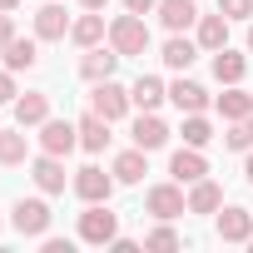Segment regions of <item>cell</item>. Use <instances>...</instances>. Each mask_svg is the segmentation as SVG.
Returning <instances> with one entry per match:
<instances>
[{
    "label": "cell",
    "mask_w": 253,
    "mask_h": 253,
    "mask_svg": "<svg viewBox=\"0 0 253 253\" xmlns=\"http://www.w3.org/2000/svg\"><path fill=\"white\" fill-rule=\"evenodd\" d=\"M15 5H20V0H0V10H15Z\"/></svg>",
    "instance_id": "obj_37"
},
{
    "label": "cell",
    "mask_w": 253,
    "mask_h": 253,
    "mask_svg": "<svg viewBox=\"0 0 253 253\" xmlns=\"http://www.w3.org/2000/svg\"><path fill=\"white\" fill-rule=\"evenodd\" d=\"M179 134H184V144H194V149H204V144L213 139V129H209V119H204V114H189Z\"/></svg>",
    "instance_id": "obj_28"
},
{
    "label": "cell",
    "mask_w": 253,
    "mask_h": 253,
    "mask_svg": "<svg viewBox=\"0 0 253 253\" xmlns=\"http://www.w3.org/2000/svg\"><path fill=\"white\" fill-rule=\"evenodd\" d=\"M159 20H164V30H189V25H199V10H194V0H159Z\"/></svg>",
    "instance_id": "obj_15"
},
{
    "label": "cell",
    "mask_w": 253,
    "mask_h": 253,
    "mask_svg": "<svg viewBox=\"0 0 253 253\" xmlns=\"http://www.w3.org/2000/svg\"><path fill=\"white\" fill-rule=\"evenodd\" d=\"M243 174H248V184H253V149H248V164H243Z\"/></svg>",
    "instance_id": "obj_36"
},
{
    "label": "cell",
    "mask_w": 253,
    "mask_h": 253,
    "mask_svg": "<svg viewBox=\"0 0 253 253\" xmlns=\"http://www.w3.org/2000/svg\"><path fill=\"white\" fill-rule=\"evenodd\" d=\"M218 238H223V243H248V238H253V213L238 209V204L223 209V213H218Z\"/></svg>",
    "instance_id": "obj_12"
},
{
    "label": "cell",
    "mask_w": 253,
    "mask_h": 253,
    "mask_svg": "<svg viewBox=\"0 0 253 253\" xmlns=\"http://www.w3.org/2000/svg\"><path fill=\"white\" fill-rule=\"evenodd\" d=\"M169 99L179 104V114H204V109H209V89L194 84V80H174V84H169Z\"/></svg>",
    "instance_id": "obj_13"
},
{
    "label": "cell",
    "mask_w": 253,
    "mask_h": 253,
    "mask_svg": "<svg viewBox=\"0 0 253 253\" xmlns=\"http://www.w3.org/2000/svg\"><path fill=\"white\" fill-rule=\"evenodd\" d=\"M119 60H124V55H119L114 45H109V50H99V45H94V50H84V60H80V75H84L89 84H99V80H114V65H119Z\"/></svg>",
    "instance_id": "obj_9"
},
{
    "label": "cell",
    "mask_w": 253,
    "mask_h": 253,
    "mask_svg": "<svg viewBox=\"0 0 253 253\" xmlns=\"http://www.w3.org/2000/svg\"><path fill=\"white\" fill-rule=\"evenodd\" d=\"M144 209H149L154 218H164V223L184 218V213H189V199H184V184H154V189L144 194Z\"/></svg>",
    "instance_id": "obj_2"
},
{
    "label": "cell",
    "mask_w": 253,
    "mask_h": 253,
    "mask_svg": "<svg viewBox=\"0 0 253 253\" xmlns=\"http://www.w3.org/2000/svg\"><path fill=\"white\" fill-rule=\"evenodd\" d=\"M15 99V70H0V104Z\"/></svg>",
    "instance_id": "obj_33"
},
{
    "label": "cell",
    "mask_w": 253,
    "mask_h": 253,
    "mask_svg": "<svg viewBox=\"0 0 253 253\" xmlns=\"http://www.w3.org/2000/svg\"><path fill=\"white\" fill-rule=\"evenodd\" d=\"M15 119L25 124H45L50 119V94H40V89H30V94H15Z\"/></svg>",
    "instance_id": "obj_16"
},
{
    "label": "cell",
    "mask_w": 253,
    "mask_h": 253,
    "mask_svg": "<svg viewBox=\"0 0 253 253\" xmlns=\"http://www.w3.org/2000/svg\"><path fill=\"white\" fill-rule=\"evenodd\" d=\"M228 45V15H199V50H223Z\"/></svg>",
    "instance_id": "obj_19"
},
{
    "label": "cell",
    "mask_w": 253,
    "mask_h": 253,
    "mask_svg": "<svg viewBox=\"0 0 253 253\" xmlns=\"http://www.w3.org/2000/svg\"><path fill=\"white\" fill-rule=\"evenodd\" d=\"M248 248H253V238H248Z\"/></svg>",
    "instance_id": "obj_39"
},
{
    "label": "cell",
    "mask_w": 253,
    "mask_h": 253,
    "mask_svg": "<svg viewBox=\"0 0 253 253\" xmlns=\"http://www.w3.org/2000/svg\"><path fill=\"white\" fill-rule=\"evenodd\" d=\"M213 209H223V189L213 179H199L189 189V213H213Z\"/></svg>",
    "instance_id": "obj_21"
},
{
    "label": "cell",
    "mask_w": 253,
    "mask_h": 253,
    "mask_svg": "<svg viewBox=\"0 0 253 253\" xmlns=\"http://www.w3.org/2000/svg\"><path fill=\"white\" fill-rule=\"evenodd\" d=\"M169 174H174V184H199V179H209V159H204L194 144H184V149L169 159Z\"/></svg>",
    "instance_id": "obj_8"
},
{
    "label": "cell",
    "mask_w": 253,
    "mask_h": 253,
    "mask_svg": "<svg viewBox=\"0 0 253 253\" xmlns=\"http://www.w3.org/2000/svg\"><path fill=\"white\" fill-rule=\"evenodd\" d=\"M144 248H159V253H169V248H179V233H174V228H169V223L159 218V228H154V233L144 238Z\"/></svg>",
    "instance_id": "obj_30"
},
{
    "label": "cell",
    "mask_w": 253,
    "mask_h": 253,
    "mask_svg": "<svg viewBox=\"0 0 253 253\" xmlns=\"http://www.w3.org/2000/svg\"><path fill=\"white\" fill-rule=\"evenodd\" d=\"M124 10H134V15H149V10H159V0H124Z\"/></svg>",
    "instance_id": "obj_34"
},
{
    "label": "cell",
    "mask_w": 253,
    "mask_h": 253,
    "mask_svg": "<svg viewBox=\"0 0 253 253\" xmlns=\"http://www.w3.org/2000/svg\"><path fill=\"white\" fill-rule=\"evenodd\" d=\"M109 45L119 50V55H144L149 50V25H144V15H119L114 25H109Z\"/></svg>",
    "instance_id": "obj_1"
},
{
    "label": "cell",
    "mask_w": 253,
    "mask_h": 253,
    "mask_svg": "<svg viewBox=\"0 0 253 253\" xmlns=\"http://www.w3.org/2000/svg\"><path fill=\"white\" fill-rule=\"evenodd\" d=\"M218 114H223L228 124H233V119H248V114H253V94L238 89V84H228V89L218 94Z\"/></svg>",
    "instance_id": "obj_22"
},
{
    "label": "cell",
    "mask_w": 253,
    "mask_h": 253,
    "mask_svg": "<svg viewBox=\"0 0 253 253\" xmlns=\"http://www.w3.org/2000/svg\"><path fill=\"white\" fill-rule=\"evenodd\" d=\"M134 144H139V149H149V154L169 144V124H164L154 109H144V114L134 119Z\"/></svg>",
    "instance_id": "obj_10"
},
{
    "label": "cell",
    "mask_w": 253,
    "mask_h": 253,
    "mask_svg": "<svg viewBox=\"0 0 253 253\" xmlns=\"http://www.w3.org/2000/svg\"><path fill=\"white\" fill-rule=\"evenodd\" d=\"M80 238L104 248V243H114V238H119V218H114L104 204H89V209L80 213Z\"/></svg>",
    "instance_id": "obj_4"
},
{
    "label": "cell",
    "mask_w": 253,
    "mask_h": 253,
    "mask_svg": "<svg viewBox=\"0 0 253 253\" xmlns=\"http://www.w3.org/2000/svg\"><path fill=\"white\" fill-rule=\"evenodd\" d=\"M129 104H134V99H129V89L114 84V80H99V84H94V94H89V109H94L99 119H109V124L129 114Z\"/></svg>",
    "instance_id": "obj_3"
},
{
    "label": "cell",
    "mask_w": 253,
    "mask_h": 253,
    "mask_svg": "<svg viewBox=\"0 0 253 253\" xmlns=\"http://www.w3.org/2000/svg\"><path fill=\"white\" fill-rule=\"evenodd\" d=\"M65 35H70V15L55 5V0H45L35 10V40H65Z\"/></svg>",
    "instance_id": "obj_11"
},
{
    "label": "cell",
    "mask_w": 253,
    "mask_h": 253,
    "mask_svg": "<svg viewBox=\"0 0 253 253\" xmlns=\"http://www.w3.org/2000/svg\"><path fill=\"white\" fill-rule=\"evenodd\" d=\"M199 60V40H184V35H174L169 45H164V65L169 70H189Z\"/></svg>",
    "instance_id": "obj_25"
},
{
    "label": "cell",
    "mask_w": 253,
    "mask_h": 253,
    "mask_svg": "<svg viewBox=\"0 0 253 253\" xmlns=\"http://www.w3.org/2000/svg\"><path fill=\"white\" fill-rule=\"evenodd\" d=\"M75 144H80V124H70V119H45L40 124V149L45 154H60L65 159Z\"/></svg>",
    "instance_id": "obj_7"
},
{
    "label": "cell",
    "mask_w": 253,
    "mask_h": 253,
    "mask_svg": "<svg viewBox=\"0 0 253 253\" xmlns=\"http://www.w3.org/2000/svg\"><path fill=\"white\" fill-rule=\"evenodd\" d=\"M35 60H40V50H35V40H10L5 45V70H35Z\"/></svg>",
    "instance_id": "obj_26"
},
{
    "label": "cell",
    "mask_w": 253,
    "mask_h": 253,
    "mask_svg": "<svg viewBox=\"0 0 253 253\" xmlns=\"http://www.w3.org/2000/svg\"><path fill=\"white\" fill-rule=\"evenodd\" d=\"M80 5H84V10H104V5H109V0H80Z\"/></svg>",
    "instance_id": "obj_35"
},
{
    "label": "cell",
    "mask_w": 253,
    "mask_h": 253,
    "mask_svg": "<svg viewBox=\"0 0 253 253\" xmlns=\"http://www.w3.org/2000/svg\"><path fill=\"white\" fill-rule=\"evenodd\" d=\"M80 144H84L89 154H99V149L109 144V119H99V114L89 109V114L80 119Z\"/></svg>",
    "instance_id": "obj_23"
},
{
    "label": "cell",
    "mask_w": 253,
    "mask_h": 253,
    "mask_svg": "<svg viewBox=\"0 0 253 253\" xmlns=\"http://www.w3.org/2000/svg\"><path fill=\"white\" fill-rule=\"evenodd\" d=\"M104 35H109V30H104V15H99V10H94V15H80V20L70 25V40H75L80 50H94Z\"/></svg>",
    "instance_id": "obj_18"
},
{
    "label": "cell",
    "mask_w": 253,
    "mask_h": 253,
    "mask_svg": "<svg viewBox=\"0 0 253 253\" xmlns=\"http://www.w3.org/2000/svg\"><path fill=\"white\" fill-rule=\"evenodd\" d=\"M10 40H15V20H10V10H0V55H5Z\"/></svg>",
    "instance_id": "obj_32"
},
{
    "label": "cell",
    "mask_w": 253,
    "mask_h": 253,
    "mask_svg": "<svg viewBox=\"0 0 253 253\" xmlns=\"http://www.w3.org/2000/svg\"><path fill=\"white\" fill-rule=\"evenodd\" d=\"M10 223H15V233H25V238H45V233H50V204H45V199H20L15 213H10Z\"/></svg>",
    "instance_id": "obj_5"
},
{
    "label": "cell",
    "mask_w": 253,
    "mask_h": 253,
    "mask_svg": "<svg viewBox=\"0 0 253 253\" xmlns=\"http://www.w3.org/2000/svg\"><path fill=\"white\" fill-rule=\"evenodd\" d=\"M243 75H248V60H243V55H233L228 45L213 50V80H218V84H238Z\"/></svg>",
    "instance_id": "obj_20"
},
{
    "label": "cell",
    "mask_w": 253,
    "mask_h": 253,
    "mask_svg": "<svg viewBox=\"0 0 253 253\" xmlns=\"http://www.w3.org/2000/svg\"><path fill=\"white\" fill-rule=\"evenodd\" d=\"M35 184H40V194H65V164H60V154H40L35 159Z\"/></svg>",
    "instance_id": "obj_17"
},
{
    "label": "cell",
    "mask_w": 253,
    "mask_h": 253,
    "mask_svg": "<svg viewBox=\"0 0 253 253\" xmlns=\"http://www.w3.org/2000/svg\"><path fill=\"white\" fill-rule=\"evenodd\" d=\"M129 99H134L139 109H159V104L169 99V89H164L154 75H139V80H134V89H129Z\"/></svg>",
    "instance_id": "obj_24"
},
{
    "label": "cell",
    "mask_w": 253,
    "mask_h": 253,
    "mask_svg": "<svg viewBox=\"0 0 253 253\" xmlns=\"http://www.w3.org/2000/svg\"><path fill=\"white\" fill-rule=\"evenodd\" d=\"M248 50H253V25H248Z\"/></svg>",
    "instance_id": "obj_38"
},
{
    "label": "cell",
    "mask_w": 253,
    "mask_h": 253,
    "mask_svg": "<svg viewBox=\"0 0 253 253\" xmlns=\"http://www.w3.org/2000/svg\"><path fill=\"white\" fill-rule=\"evenodd\" d=\"M144 174H149V149H139V144L124 149V154L114 159V179H119V184H139Z\"/></svg>",
    "instance_id": "obj_14"
},
{
    "label": "cell",
    "mask_w": 253,
    "mask_h": 253,
    "mask_svg": "<svg viewBox=\"0 0 253 253\" xmlns=\"http://www.w3.org/2000/svg\"><path fill=\"white\" fill-rule=\"evenodd\" d=\"M223 144H228V149H238V154H248V149H253V114H248V119H233V129L223 134Z\"/></svg>",
    "instance_id": "obj_29"
},
{
    "label": "cell",
    "mask_w": 253,
    "mask_h": 253,
    "mask_svg": "<svg viewBox=\"0 0 253 253\" xmlns=\"http://www.w3.org/2000/svg\"><path fill=\"white\" fill-rule=\"evenodd\" d=\"M218 10H223L228 20H248V15H253V0H218Z\"/></svg>",
    "instance_id": "obj_31"
},
{
    "label": "cell",
    "mask_w": 253,
    "mask_h": 253,
    "mask_svg": "<svg viewBox=\"0 0 253 253\" xmlns=\"http://www.w3.org/2000/svg\"><path fill=\"white\" fill-rule=\"evenodd\" d=\"M114 174H104L99 164H84L80 174H75V194L84 199V204H109V194H114Z\"/></svg>",
    "instance_id": "obj_6"
},
{
    "label": "cell",
    "mask_w": 253,
    "mask_h": 253,
    "mask_svg": "<svg viewBox=\"0 0 253 253\" xmlns=\"http://www.w3.org/2000/svg\"><path fill=\"white\" fill-rule=\"evenodd\" d=\"M0 164H25V124L0 129Z\"/></svg>",
    "instance_id": "obj_27"
}]
</instances>
